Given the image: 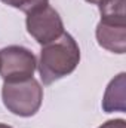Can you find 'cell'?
Returning <instances> with one entry per match:
<instances>
[{
	"instance_id": "277c9868",
	"label": "cell",
	"mask_w": 126,
	"mask_h": 128,
	"mask_svg": "<svg viewBox=\"0 0 126 128\" xmlns=\"http://www.w3.org/2000/svg\"><path fill=\"white\" fill-rule=\"evenodd\" d=\"M27 32L40 43L48 45L64 33V24L60 14L49 4L27 14Z\"/></svg>"
},
{
	"instance_id": "52a82bcc",
	"label": "cell",
	"mask_w": 126,
	"mask_h": 128,
	"mask_svg": "<svg viewBox=\"0 0 126 128\" xmlns=\"http://www.w3.org/2000/svg\"><path fill=\"white\" fill-rule=\"evenodd\" d=\"M101 21L110 24H126L125 0H99Z\"/></svg>"
},
{
	"instance_id": "30bf717a",
	"label": "cell",
	"mask_w": 126,
	"mask_h": 128,
	"mask_svg": "<svg viewBox=\"0 0 126 128\" xmlns=\"http://www.w3.org/2000/svg\"><path fill=\"white\" fill-rule=\"evenodd\" d=\"M86 2H89V3H92V4H98L99 0H86Z\"/></svg>"
},
{
	"instance_id": "8fae6325",
	"label": "cell",
	"mask_w": 126,
	"mask_h": 128,
	"mask_svg": "<svg viewBox=\"0 0 126 128\" xmlns=\"http://www.w3.org/2000/svg\"><path fill=\"white\" fill-rule=\"evenodd\" d=\"M0 128H12V127H9V125H4V124H0Z\"/></svg>"
},
{
	"instance_id": "6da1fadb",
	"label": "cell",
	"mask_w": 126,
	"mask_h": 128,
	"mask_svg": "<svg viewBox=\"0 0 126 128\" xmlns=\"http://www.w3.org/2000/svg\"><path fill=\"white\" fill-rule=\"evenodd\" d=\"M80 61V49L74 37L63 33L61 37L43 46L40 52L39 73L43 85H51L73 73Z\"/></svg>"
},
{
	"instance_id": "7a4b0ae2",
	"label": "cell",
	"mask_w": 126,
	"mask_h": 128,
	"mask_svg": "<svg viewBox=\"0 0 126 128\" xmlns=\"http://www.w3.org/2000/svg\"><path fill=\"white\" fill-rule=\"evenodd\" d=\"M4 107L13 115L28 118L39 112L43 101V88L34 79L18 82H4L1 88Z\"/></svg>"
},
{
	"instance_id": "9c48e42d",
	"label": "cell",
	"mask_w": 126,
	"mask_h": 128,
	"mask_svg": "<svg viewBox=\"0 0 126 128\" xmlns=\"http://www.w3.org/2000/svg\"><path fill=\"white\" fill-rule=\"evenodd\" d=\"M98 128H126V122L123 119H111Z\"/></svg>"
},
{
	"instance_id": "3957f363",
	"label": "cell",
	"mask_w": 126,
	"mask_h": 128,
	"mask_svg": "<svg viewBox=\"0 0 126 128\" xmlns=\"http://www.w3.org/2000/svg\"><path fill=\"white\" fill-rule=\"evenodd\" d=\"M37 67L31 51L22 46H7L0 49V76L4 82H18L30 79Z\"/></svg>"
},
{
	"instance_id": "8992f818",
	"label": "cell",
	"mask_w": 126,
	"mask_h": 128,
	"mask_svg": "<svg viewBox=\"0 0 126 128\" xmlns=\"http://www.w3.org/2000/svg\"><path fill=\"white\" fill-rule=\"evenodd\" d=\"M125 86H126V74H117L107 86L105 94L102 98V109L107 113L111 112H125Z\"/></svg>"
},
{
	"instance_id": "5b68a950",
	"label": "cell",
	"mask_w": 126,
	"mask_h": 128,
	"mask_svg": "<svg viewBox=\"0 0 126 128\" xmlns=\"http://www.w3.org/2000/svg\"><path fill=\"white\" fill-rule=\"evenodd\" d=\"M96 40L101 48L110 52L125 54L126 24H110L99 21V24L96 26Z\"/></svg>"
},
{
	"instance_id": "ba28073f",
	"label": "cell",
	"mask_w": 126,
	"mask_h": 128,
	"mask_svg": "<svg viewBox=\"0 0 126 128\" xmlns=\"http://www.w3.org/2000/svg\"><path fill=\"white\" fill-rule=\"evenodd\" d=\"M0 2H3L4 4L12 6L15 9H19L25 14H30V12H34V10L46 6L49 0H0Z\"/></svg>"
}]
</instances>
